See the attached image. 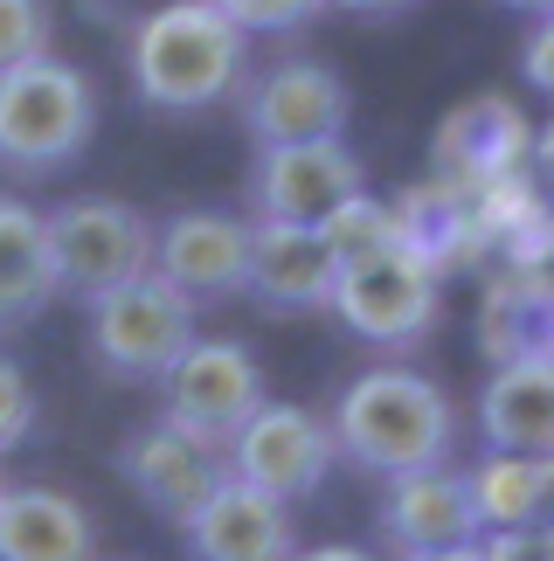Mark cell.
<instances>
[{
	"instance_id": "cell-31",
	"label": "cell",
	"mask_w": 554,
	"mask_h": 561,
	"mask_svg": "<svg viewBox=\"0 0 554 561\" xmlns=\"http://www.w3.org/2000/svg\"><path fill=\"white\" fill-rule=\"evenodd\" d=\"M0 492H8V471H0Z\"/></svg>"
},
{
	"instance_id": "cell-23",
	"label": "cell",
	"mask_w": 554,
	"mask_h": 561,
	"mask_svg": "<svg viewBox=\"0 0 554 561\" xmlns=\"http://www.w3.org/2000/svg\"><path fill=\"white\" fill-rule=\"evenodd\" d=\"M216 8L236 21L243 35H285V28H305L326 0H216Z\"/></svg>"
},
{
	"instance_id": "cell-4",
	"label": "cell",
	"mask_w": 554,
	"mask_h": 561,
	"mask_svg": "<svg viewBox=\"0 0 554 561\" xmlns=\"http://www.w3.org/2000/svg\"><path fill=\"white\" fill-rule=\"evenodd\" d=\"M83 306H91L83 347H91L97 375H112V381H160L174 368V354L195 340V306L153 271L125 277V285L83 298Z\"/></svg>"
},
{
	"instance_id": "cell-26",
	"label": "cell",
	"mask_w": 554,
	"mask_h": 561,
	"mask_svg": "<svg viewBox=\"0 0 554 561\" xmlns=\"http://www.w3.org/2000/svg\"><path fill=\"white\" fill-rule=\"evenodd\" d=\"M520 77L534 83V91H547V83H554V28H547V14H534V28H527V49H520Z\"/></svg>"
},
{
	"instance_id": "cell-6",
	"label": "cell",
	"mask_w": 554,
	"mask_h": 561,
	"mask_svg": "<svg viewBox=\"0 0 554 561\" xmlns=\"http://www.w3.org/2000/svg\"><path fill=\"white\" fill-rule=\"evenodd\" d=\"M222 458H229V471H236L243 485H257V492H270V500L298 506V500H312V492L333 479L339 444H333V423L319 416V409L264 396L236 430H229Z\"/></svg>"
},
{
	"instance_id": "cell-5",
	"label": "cell",
	"mask_w": 554,
	"mask_h": 561,
	"mask_svg": "<svg viewBox=\"0 0 554 561\" xmlns=\"http://www.w3.org/2000/svg\"><path fill=\"white\" fill-rule=\"evenodd\" d=\"M326 312H339V327L368 347H416L443 312V271L416 243H395L381 256L339 264Z\"/></svg>"
},
{
	"instance_id": "cell-19",
	"label": "cell",
	"mask_w": 554,
	"mask_h": 561,
	"mask_svg": "<svg viewBox=\"0 0 554 561\" xmlns=\"http://www.w3.org/2000/svg\"><path fill=\"white\" fill-rule=\"evenodd\" d=\"M464 492H472L478 534H493V527H547V500H554L547 450H485V458L464 471Z\"/></svg>"
},
{
	"instance_id": "cell-1",
	"label": "cell",
	"mask_w": 554,
	"mask_h": 561,
	"mask_svg": "<svg viewBox=\"0 0 554 561\" xmlns=\"http://www.w3.org/2000/svg\"><path fill=\"white\" fill-rule=\"evenodd\" d=\"M125 70L153 112H216L250 77V35L216 0H160L132 21Z\"/></svg>"
},
{
	"instance_id": "cell-9",
	"label": "cell",
	"mask_w": 554,
	"mask_h": 561,
	"mask_svg": "<svg viewBox=\"0 0 554 561\" xmlns=\"http://www.w3.org/2000/svg\"><path fill=\"white\" fill-rule=\"evenodd\" d=\"M160 396L174 423L229 444V430L264 402V368L243 340H187L174 354V368L160 375Z\"/></svg>"
},
{
	"instance_id": "cell-12",
	"label": "cell",
	"mask_w": 554,
	"mask_h": 561,
	"mask_svg": "<svg viewBox=\"0 0 554 561\" xmlns=\"http://www.w3.org/2000/svg\"><path fill=\"white\" fill-rule=\"evenodd\" d=\"M250 264V222L222 208H181L153 229V277H166L187 306L236 298Z\"/></svg>"
},
{
	"instance_id": "cell-16",
	"label": "cell",
	"mask_w": 554,
	"mask_h": 561,
	"mask_svg": "<svg viewBox=\"0 0 554 561\" xmlns=\"http://www.w3.org/2000/svg\"><path fill=\"white\" fill-rule=\"evenodd\" d=\"M0 561H97V527L83 500L56 485L0 492Z\"/></svg>"
},
{
	"instance_id": "cell-15",
	"label": "cell",
	"mask_w": 554,
	"mask_h": 561,
	"mask_svg": "<svg viewBox=\"0 0 554 561\" xmlns=\"http://www.w3.org/2000/svg\"><path fill=\"white\" fill-rule=\"evenodd\" d=\"M381 534H389L402 554H430V548L478 541L464 471L451 458H443V465H423V471H395V479H389V500H381Z\"/></svg>"
},
{
	"instance_id": "cell-14",
	"label": "cell",
	"mask_w": 554,
	"mask_h": 561,
	"mask_svg": "<svg viewBox=\"0 0 554 561\" xmlns=\"http://www.w3.org/2000/svg\"><path fill=\"white\" fill-rule=\"evenodd\" d=\"M333 250L319 243L312 222H250V264H243V291L270 312H319L333 291Z\"/></svg>"
},
{
	"instance_id": "cell-28",
	"label": "cell",
	"mask_w": 554,
	"mask_h": 561,
	"mask_svg": "<svg viewBox=\"0 0 554 561\" xmlns=\"http://www.w3.org/2000/svg\"><path fill=\"white\" fill-rule=\"evenodd\" d=\"M291 561H374V554H360V548H298Z\"/></svg>"
},
{
	"instance_id": "cell-17",
	"label": "cell",
	"mask_w": 554,
	"mask_h": 561,
	"mask_svg": "<svg viewBox=\"0 0 554 561\" xmlns=\"http://www.w3.org/2000/svg\"><path fill=\"white\" fill-rule=\"evenodd\" d=\"M478 430L493 450H547L554 444V368L547 347L493 360V381L478 396Z\"/></svg>"
},
{
	"instance_id": "cell-29",
	"label": "cell",
	"mask_w": 554,
	"mask_h": 561,
	"mask_svg": "<svg viewBox=\"0 0 554 561\" xmlns=\"http://www.w3.org/2000/svg\"><path fill=\"white\" fill-rule=\"evenodd\" d=\"M409 561H485L478 541H458V548H430V554H409Z\"/></svg>"
},
{
	"instance_id": "cell-3",
	"label": "cell",
	"mask_w": 554,
	"mask_h": 561,
	"mask_svg": "<svg viewBox=\"0 0 554 561\" xmlns=\"http://www.w3.org/2000/svg\"><path fill=\"white\" fill-rule=\"evenodd\" d=\"M97 133V83L49 56L0 70V167L8 174H56L70 167Z\"/></svg>"
},
{
	"instance_id": "cell-22",
	"label": "cell",
	"mask_w": 554,
	"mask_h": 561,
	"mask_svg": "<svg viewBox=\"0 0 554 561\" xmlns=\"http://www.w3.org/2000/svg\"><path fill=\"white\" fill-rule=\"evenodd\" d=\"M56 42V8L49 0H0V70L28 56H49Z\"/></svg>"
},
{
	"instance_id": "cell-7",
	"label": "cell",
	"mask_w": 554,
	"mask_h": 561,
	"mask_svg": "<svg viewBox=\"0 0 554 561\" xmlns=\"http://www.w3.org/2000/svg\"><path fill=\"white\" fill-rule=\"evenodd\" d=\"M49 222V256H56V291L97 298L125 277L153 271V222L118 202V194H77L42 215Z\"/></svg>"
},
{
	"instance_id": "cell-10",
	"label": "cell",
	"mask_w": 554,
	"mask_h": 561,
	"mask_svg": "<svg viewBox=\"0 0 554 561\" xmlns=\"http://www.w3.org/2000/svg\"><path fill=\"white\" fill-rule=\"evenodd\" d=\"M118 471H125V485H132L166 527H181L187 513L216 492L229 458H222L216 437H201V430H187L174 416H160V423H146V430H132V437L118 444Z\"/></svg>"
},
{
	"instance_id": "cell-30",
	"label": "cell",
	"mask_w": 554,
	"mask_h": 561,
	"mask_svg": "<svg viewBox=\"0 0 554 561\" xmlns=\"http://www.w3.org/2000/svg\"><path fill=\"white\" fill-rule=\"evenodd\" d=\"M499 8H513V14H547V0H499Z\"/></svg>"
},
{
	"instance_id": "cell-20",
	"label": "cell",
	"mask_w": 554,
	"mask_h": 561,
	"mask_svg": "<svg viewBox=\"0 0 554 561\" xmlns=\"http://www.w3.org/2000/svg\"><path fill=\"white\" fill-rule=\"evenodd\" d=\"M56 298V256H49V222L21 194H0V327L35 319Z\"/></svg>"
},
{
	"instance_id": "cell-24",
	"label": "cell",
	"mask_w": 554,
	"mask_h": 561,
	"mask_svg": "<svg viewBox=\"0 0 554 561\" xmlns=\"http://www.w3.org/2000/svg\"><path fill=\"white\" fill-rule=\"evenodd\" d=\"M28 430H35V388L14 360H0V458H8Z\"/></svg>"
},
{
	"instance_id": "cell-2",
	"label": "cell",
	"mask_w": 554,
	"mask_h": 561,
	"mask_svg": "<svg viewBox=\"0 0 554 561\" xmlns=\"http://www.w3.org/2000/svg\"><path fill=\"white\" fill-rule=\"evenodd\" d=\"M333 444L339 458L395 479V471H423L443 465L458 450V402L443 396V381L416 375V368H368L339 388L333 402Z\"/></svg>"
},
{
	"instance_id": "cell-18",
	"label": "cell",
	"mask_w": 554,
	"mask_h": 561,
	"mask_svg": "<svg viewBox=\"0 0 554 561\" xmlns=\"http://www.w3.org/2000/svg\"><path fill=\"white\" fill-rule=\"evenodd\" d=\"M520 146H527V118L506 98H472L443 118L437 133V160L451 181H499L520 174Z\"/></svg>"
},
{
	"instance_id": "cell-8",
	"label": "cell",
	"mask_w": 554,
	"mask_h": 561,
	"mask_svg": "<svg viewBox=\"0 0 554 561\" xmlns=\"http://www.w3.org/2000/svg\"><path fill=\"white\" fill-rule=\"evenodd\" d=\"M236 112H243V133L257 146H291V139H347V118H354V98L326 62L312 56H291V62H270L264 77H243L236 83Z\"/></svg>"
},
{
	"instance_id": "cell-11",
	"label": "cell",
	"mask_w": 554,
	"mask_h": 561,
	"mask_svg": "<svg viewBox=\"0 0 554 561\" xmlns=\"http://www.w3.org/2000/svg\"><path fill=\"white\" fill-rule=\"evenodd\" d=\"M360 187V160L347 139H291V146H257L250 167V208L257 222H319Z\"/></svg>"
},
{
	"instance_id": "cell-25",
	"label": "cell",
	"mask_w": 554,
	"mask_h": 561,
	"mask_svg": "<svg viewBox=\"0 0 554 561\" xmlns=\"http://www.w3.org/2000/svg\"><path fill=\"white\" fill-rule=\"evenodd\" d=\"M485 561H547V527H493L478 534Z\"/></svg>"
},
{
	"instance_id": "cell-27",
	"label": "cell",
	"mask_w": 554,
	"mask_h": 561,
	"mask_svg": "<svg viewBox=\"0 0 554 561\" xmlns=\"http://www.w3.org/2000/svg\"><path fill=\"white\" fill-rule=\"evenodd\" d=\"M326 8H347V14H368V21H381V14H402V8H416V0H326Z\"/></svg>"
},
{
	"instance_id": "cell-13",
	"label": "cell",
	"mask_w": 554,
	"mask_h": 561,
	"mask_svg": "<svg viewBox=\"0 0 554 561\" xmlns=\"http://www.w3.org/2000/svg\"><path fill=\"white\" fill-rule=\"evenodd\" d=\"M187 554L195 561H291L298 554V520L285 500L243 485L236 471H222L216 492L181 520Z\"/></svg>"
},
{
	"instance_id": "cell-21",
	"label": "cell",
	"mask_w": 554,
	"mask_h": 561,
	"mask_svg": "<svg viewBox=\"0 0 554 561\" xmlns=\"http://www.w3.org/2000/svg\"><path fill=\"white\" fill-rule=\"evenodd\" d=\"M312 229H319V243L333 250V264H360V256H381V250L402 243V215H395V202H381V194H368V187H354L347 202L326 208Z\"/></svg>"
}]
</instances>
